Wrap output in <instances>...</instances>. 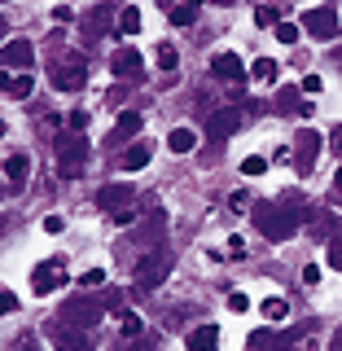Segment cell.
<instances>
[{
	"label": "cell",
	"mask_w": 342,
	"mask_h": 351,
	"mask_svg": "<svg viewBox=\"0 0 342 351\" xmlns=\"http://www.w3.org/2000/svg\"><path fill=\"white\" fill-rule=\"evenodd\" d=\"M14 312H18V294L0 290V316H14Z\"/></svg>",
	"instance_id": "cell-35"
},
{
	"label": "cell",
	"mask_w": 342,
	"mask_h": 351,
	"mask_svg": "<svg viewBox=\"0 0 342 351\" xmlns=\"http://www.w3.org/2000/svg\"><path fill=\"white\" fill-rule=\"evenodd\" d=\"M88 158H93V145H88L80 132H75V136H66L62 145H58V176H62V180H75V176H84Z\"/></svg>",
	"instance_id": "cell-4"
},
{
	"label": "cell",
	"mask_w": 342,
	"mask_h": 351,
	"mask_svg": "<svg viewBox=\"0 0 342 351\" xmlns=\"http://www.w3.org/2000/svg\"><path fill=\"white\" fill-rule=\"evenodd\" d=\"M211 71L219 75V80H228V84H241V80H246V66H241L237 53H215V58H211Z\"/></svg>",
	"instance_id": "cell-16"
},
{
	"label": "cell",
	"mask_w": 342,
	"mask_h": 351,
	"mask_svg": "<svg viewBox=\"0 0 342 351\" xmlns=\"http://www.w3.org/2000/svg\"><path fill=\"white\" fill-rule=\"evenodd\" d=\"M0 36H5V18H0Z\"/></svg>",
	"instance_id": "cell-52"
},
{
	"label": "cell",
	"mask_w": 342,
	"mask_h": 351,
	"mask_svg": "<svg viewBox=\"0 0 342 351\" xmlns=\"http://www.w3.org/2000/svg\"><path fill=\"white\" fill-rule=\"evenodd\" d=\"M299 31L303 27H294V22H277V40L281 44H294V40H299Z\"/></svg>",
	"instance_id": "cell-33"
},
{
	"label": "cell",
	"mask_w": 342,
	"mask_h": 351,
	"mask_svg": "<svg viewBox=\"0 0 342 351\" xmlns=\"http://www.w3.org/2000/svg\"><path fill=\"white\" fill-rule=\"evenodd\" d=\"M250 75H255L259 84H277V75H281V66L272 62V58H259L255 66H250Z\"/></svg>",
	"instance_id": "cell-23"
},
{
	"label": "cell",
	"mask_w": 342,
	"mask_h": 351,
	"mask_svg": "<svg viewBox=\"0 0 342 351\" xmlns=\"http://www.w3.org/2000/svg\"><path fill=\"white\" fill-rule=\"evenodd\" d=\"M101 303L110 307V312H114V307H119V303H123V294H119V290H106V299H101Z\"/></svg>",
	"instance_id": "cell-43"
},
{
	"label": "cell",
	"mask_w": 342,
	"mask_h": 351,
	"mask_svg": "<svg viewBox=\"0 0 342 351\" xmlns=\"http://www.w3.org/2000/svg\"><path fill=\"white\" fill-rule=\"evenodd\" d=\"M119 329H123V338H136L141 329H145V321H141L136 312H123V316H119Z\"/></svg>",
	"instance_id": "cell-27"
},
{
	"label": "cell",
	"mask_w": 342,
	"mask_h": 351,
	"mask_svg": "<svg viewBox=\"0 0 342 351\" xmlns=\"http://www.w3.org/2000/svg\"><path fill=\"white\" fill-rule=\"evenodd\" d=\"M299 224H303V211H290V206H272V202H263L259 211H255V228L268 241H285V237H294L299 233Z\"/></svg>",
	"instance_id": "cell-1"
},
{
	"label": "cell",
	"mask_w": 342,
	"mask_h": 351,
	"mask_svg": "<svg viewBox=\"0 0 342 351\" xmlns=\"http://www.w3.org/2000/svg\"><path fill=\"white\" fill-rule=\"evenodd\" d=\"M80 285H84V290H101V285H106V268H88L80 277Z\"/></svg>",
	"instance_id": "cell-31"
},
{
	"label": "cell",
	"mask_w": 342,
	"mask_h": 351,
	"mask_svg": "<svg viewBox=\"0 0 342 351\" xmlns=\"http://www.w3.org/2000/svg\"><path fill=\"white\" fill-rule=\"evenodd\" d=\"M246 307H250V299H246L241 290H233V294H228V312H246Z\"/></svg>",
	"instance_id": "cell-37"
},
{
	"label": "cell",
	"mask_w": 342,
	"mask_h": 351,
	"mask_svg": "<svg viewBox=\"0 0 342 351\" xmlns=\"http://www.w3.org/2000/svg\"><path fill=\"white\" fill-rule=\"evenodd\" d=\"M263 316H268L272 325H281L285 316H290V303H285L281 294H272V299H263Z\"/></svg>",
	"instance_id": "cell-22"
},
{
	"label": "cell",
	"mask_w": 342,
	"mask_h": 351,
	"mask_svg": "<svg viewBox=\"0 0 342 351\" xmlns=\"http://www.w3.org/2000/svg\"><path fill=\"white\" fill-rule=\"evenodd\" d=\"M316 281H321V263H307V268H303V285H316Z\"/></svg>",
	"instance_id": "cell-41"
},
{
	"label": "cell",
	"mask_w": 342,
	"mask_h": 351,
	"mask_svg": "<svg viewBox=\"0 0 342 351\" xmlns=\"http://www.w3.org/2000/svg\"><path fill=\"white\" fill-rule=\"evenodd\" d=\"M66 281V259L62 255H53V259H44L40 263V268L36 272H31V290H36L40 294V299H44V294H53V290H58V285Z\"/></svg>",
	"instance_id": "cell-7"
},
{
	"label": "cell",
	"mask_w": 342,
	"mask_h": 351,
	"mask_svg": "<svg viewBox=\"0 0 342 351\" xmlns=\"http://www.w3.org/2000/svg\"><path fill=\"white\" fill-rule=\"evenodd\" d=\"M215 5H233V0H215Z\"/></svg>",
	"instance_id": "cell-51"
},
{
	"label": "cell",
	"mask_w": 342,
	"mask_h": 351,
	"mask_svg": "<svg viewBox=\"0 0 342 351\" xmlns=\"http://www.w3.org/2000/svg\"><path fill=\"white\" fill-rule=\"evenodd\" d=\"M119 31H123V36H132V31H141V9H136V5H127L123 14H119Z\"/></svg>",
	"instance_id": "cell-26"
},
{
	"label": "cell",
	"mask_w": 342,
	"mask_h": 351,
	"mask_svg": "<svg viewBox=\"0 0 342 351\" xmlns=\"http://www.w3.org/2000/svg\"><path fill=\"white\" fill-rule=\"evenodd\" d=\"M31 58H36V49H31L27 40H5L0 44V66H9V71H14V66H31Z\"/></svg>",
	"instance_id": "cell-14"
},
{
	"label": "cell",
	"mask_w": 342,
	"mask_h": 351,
	"mask_svg": "<svg viewBox=\"0 0 342 351\" xmlns=\"http://www.w3.org/2000/svg\"><path fill=\"white\" fill-rule=\"evenodd\" d=\"M303 31H307L312 40H334V36H338V9H334V5L307 9V14H303Z\"/></svg>",
	"instance_id": "cell-6"
},
{
	"label": "cell",
	"mask_w": 342,
	"mask_h": 351,
	"mask_svg": "<svg viewBox=\"0 0 342 351\" xmlns=\"http://www.w3.org/2000/svg\"><path fill=\"white\" fill-rule=\"evenodd\" d=\"M27 171H31V158H27V154H9V158H5V176H9L14 184H18Z\"/></svg>",
	"instance_id": "cell-24"
},
{
	"label": "cell",
	"mask_w": 342,
	"mask_h": 351,
	"mask_svg": "<svg viewBox=\"0 0 342 351\" xmlns=\"http://www.w3.org/2000/svg\"><path fill=\"white\" fill-rule=\"evenodd\" d=\"M101 307L106 303H97V299H71V303H62V321L75 329H88L101 321Z\"/></svg>",
	"instance_id": "cell-8"
},
{
	"label": "cell",
	"mask_w": 342,
	"mask_h": 351,
	"mask_svg": "<svg viewBox=\"0 0 342 351\" xmlns=\"http://www.w3.org/2000/svg\"><path fill=\"white\" fill-rule=\"evenodd\" d=\"M158 66H162V71H167V75H171V71H175V66H180V53H175V49H171V44H158Z\"/></svg>",
	"instance_id": "cell-30"
},
{
	"label": "cell",
	"mask_w": 342,
	"mask_h": 351,
	"mask_svg": "<svg viewBox=\"0 0 342 351\" xmlns=\"http://www.w3.org/2000/svg\"><path fill=\"white\" fill-rule=\"evenodd\" d=\"M241 123V114H237V106H224V110H211V119H206V136L211 141H228L237 132Z\"/></svg>",
	"instance_id": "cell-11"
},
{
	"label": "cell",
	"mask_w": 342,
	"mask_h": 351,
	"mask_svg": "<svg viewBox=\"0 0 342 351\" xmlns=\"http://www.w3.org/2000/svg\"><path fill=\"white\" fill-rule=\"evenodd\" d=\"M329 263H334V268H342V241H334V246H329Z\"/></svg>",
	"instance_id": "cell-44"
},
{
	"label": "cell",
	"mask_w": 342,
	"mask_h": 351,
	"mask_svg": "<svg viewBox=\"0 0 342 351\" xmlns=\"http://www.w3.org/2000/svg\"><path fill=\"white\" fill-rule=\"evenodd\" d=\"M49 338H53L58 351H88V334L75 329V325H66V321H49Z\"/></svg>",
	"instance_id": "cell-10"
},
{
	"label": "cell",
	"mask_w": 342,
	"mask_h": 351,
	"mask_svg": "<svg viewBox=\"0 0 342 351\" xmlns=\"http://www.w3.org/2000/svg\"><path fill=\"white\" fill-rule=\"evenodd\" d=\"M44 233H62V215H49V219H44Z\"/></svg>",
	"instance_id": "cell-45"
},
{
	"label": "cell",
	"mask_w": 342,
	"mask_h": 351,
	"mask_svg": "<svg viewBox=\"0 0 342 351\" xmlns=\"http://www.w3.org/2000/svg\"><path fill=\"white\" fill-rule=\"evenodd\" d=\"M219 347V329L215 325H202L189 334V351H215Z\"/></svg>",
	"instance_id": "cell-18"
},
{
	"label": "cell",
	"mask_w": 342,
	"mask_h": 351,
	"mask_svg": "<svg viewBox=\"0 0 342 351\" xmlns=\"http://www.w3.org/2000/svg\"><path fill=\"white\" fill-rule=\"evenodd\" d=\"M141 132V114L136 110H127V114H119V123H114V132H110V141H127V136H136Z\"/></svg>",
	"instance_id": "cell-20"
},
{
	"label": "cell",
	"mask_w": 342,
	"mask_h": 351,
	"mask_svg": "<svg viewBox=\"0 0 342 351\" xmlns=\"http://www.w3.org/2000/svg\"><path fill=\"white\" fill-rule=\"evenodd\" d=\"M272 22H277V14H272L268 5H259L255 9V27H272Z\"/></svg>",
	"instance_id": "cell-38"
},
{
	"label": "cell",
	"mask_w": 342,
	"mask_h": 351,
	"mask_svg": "<svg viewBox=\"0 0 342 351\" xmlns=\"http://www.w3.org/2000/svg\"><path fill=\"white\" fill-rule=\"evenodd\" d=\"M334 189H342V167H338V171H334Z\"/></svg>",
	"instance_id": "cell-49"
},
{
	"label": "cell",
	"mask_w": 342,
	"mask_h": 351,
	"mask_svg": "<svg viewBox=\"0 0 342 351\" xmlns=\"http://www.w3.org/2000/svg\"><path fill=\"white\" fill-rule=\"evenodd\" d=\"M228 259H246V241L241 237H228V250H224Z\"/></svg>",
	"instance_id": "cell-36"
},
{
	"label": "cell",
	"mask_w": 342,
	"mask_h": 351,
	"mask_svg": "<svg viewBox=\"0 0 342 351\" xmlns=\"http://www.w3.org/2000/svg\"><path fill=\"white\" fill-rule=\"evenodd\" d=\"M106 18H110V9H101V14H93L84 22V31H88V40H101V31H106Z\"/></svg>",
	"instance_id": "cell-29"
},
{
	"label": "cell",
	"mask_w": 342,
	"mask_h": 351,
	"mask_svg": "<svg viewBox=\"0 0 342 351\" xmlns=\"http://www.w3.org/2000/svg\"><path fill=\"white\" fill-rule=\"evenodd\" d=\"M149 158H154V145H149V141H141V145H132V149L123 154V171H141Z\"/></svg>",
	"instance_id": "cell-19"
},
{
	"label": "cell",
	"mask_w": 342,
	"mask_h": 351,
	"mask_svg": "<svg viewBox=\"0 0 342 351\" xmlns=\"http://www.w3.org/2000/svg\"><path fill=\"white\" fill-rule=\"evenodd\" d=\"M114 224H119V228L136 224V211H132V206H123V211H114Z\"/></svg>",
	"instance_id": "cell-40"
},
{
	"label": "cell",
	"mask_w": 342,
	"mask_h": 351,
	"mask_svg": "<svg viewBox=\"0 0 342 351\" xmlns=\"http://www.w3.org/2000/svg\"><path fill=\"white\" fill-rule=\"evenodd\" d=\"M132 206V184H106V189H97V211H123Z\"/></svg>",
	"instance_id": "cell-13"
},
{
	"label": "cell",
	"mask_w": 342,
	"mask_h": 351,
	"mask_svg": "<svg viewBox=\"0 0 342 351\" xmlns=\"http://www.w3.org/2000/svg\"><path fill=\"white\" fill-rule=\"evenodd\" d=\"M66 123H71V132H84L88 123H93V114H88V110H71V119H66Z\"/></svg>",
	"instance_id": "cell-34"
},
{
	"label": "cell",
	"mask_w": 342,
	"mask_h": 351,
	"mask_svg": "<svg viewBox=\"0 0 342 351\" xmlns=\"http://www.w3.org/2000/svg\"><path fill=\"white\" fill-rule=\"evenodd\" d=\"M290 343H299V334H272V329H255L250 334V351H281V347H290Z\"/></svg>",
	"instance_id": "cell-17"
},
{
	"label": "cell",
	"mask_w": 342,
	"mask_h": 351,
	"mask_svg": "<svg viewBox=\"0 0 342 351\" xmlns=\"http://www.w3.org/2000/svg\"><path fill=\"white\" fill-rule=\"evenodd\" d=\"M162 233H167V211H149L136 228H132V241L149 250V246H162Z\"/></svg>",
	"instance_id": "cell-9"
},
{
	"label": "cell",
	"mask_w": 342,
	"mask_h": 351,
	"mask_svg": "<svg viewBox=\"0 0 342 351\" xmlns=\"http://www.w3.org/2000/svg\"><path fill=\"white\" fill-rule=\"evenodd\" d=\"M110 71H114L119 80H132V84L145 80V71H141V53H136V49H114V58H110Z\"/></svg>",
	"instance_id": "cell-12"
},
{
	"label": "cell",
	"mask_w": 342,
	"mask_h": 351,
	"mask_svg": "<svg viewBox=\"0 0 342 351\" xmlns=\"http://www.w3.org/2000/svg\"><path fill=\"white\" fill-rule=\"evenodd\" d=\"M167 18H171V27H193V22H197V0L171 5V9H167Z\"/></svg>",
	"instance_id": "cell-21"
},
{
	"label": "cell",
	"mask_w": 342,
	"mask_h": 351,
	"mask_svg": "<svg viewBox=\"0 0 342 351\" xmlns=\"http://www.w3.org/2000/svg\"><path fill=\"white\" fill-rule=\"evenodd\" d=\"M18 351H40V347H36V338H18Z\"/></svg>",
	"instance_id": "cell-47"
},
{
	"label": "cell",
	"mask_w": 342,
	"mask_h": 351,
	"mask_svg": "<svg viewBox=\"0 0 342 351\" xmlns=\"http://www.w3.org/2000/svg\"><path fill=\"white\" fill-rule=\"evenodd\" d=\"M75 14H71V9H66V5H58V9H53V22H71Z\"/></svg>",
	"instance_id": "cell-46"
},
{
	"label": "cell",
	"mask_w": 342,
	"mask_h": 351,
	"mask_svg": "<svg viewBox=\"0 0 342 351\" xmlns=\"http://www.w3.org/2000/svg\"><path fill=\"white\" fill-rule=\"evenodd\" d=\"M0 136H5V123H0Z\"/></svg>",
	"instance_id": "cell-53"
},
{
	"label": "cell",
	"mask_w": 342,
	"mask_h": 351,
	"mask_svg": "<svg viewBox=\"0 0 342 351\" xmlns=\"http://www.w3.org/2000/svg\"><path fill=\"white\" fill-rule=\"evenodd\" d=\"M321 88H325V84H321V75H303V93H307V97H316Z\"/></svg>",
	"instance_id": "cell-39"
},
{
	"label": "cell",
	"mask_w": 342,
	"mask_h": 351,
	"mask_svg": "<svg viewBox=\"0 0 342 351\" xmlns=\"http://www.w3.org/2000/svg\"><path fill=\"white\" fill-rule=\"evenodd\" d=\"M49 80H53V88H62V93H80V88L88 84V66H84L80 53H58Z\"/></svg>",
	"instance_id": "cell-3"
},
{
	"label": "cell",
	"mask_w": 342,
	"mask_h": 351,
	"mask_svg": "<svg viewBox=\"0 0 342 351\" xmlns=\"http://www.w3.org/2000/svg\"><path fill=\"white\" fill-rule=\"evenodd\" d=\"M334 351H342V329H338V334H334Z\"/></svg>",
	"instance_id": "cell-50"
},
{
	"label": "cell",
	"mask_w": 342,
	"mask_h": 351,
	"mask_svg": "<svg viewBox=\"0 0 342 351\" xmlns=\"http://www.w3.org/2000/svg\"><path fill=\"white\" fill-rule=\"evenodd\" d=\"M228 206H233V211H237V206H250V193H246V189H237L233 197H228Z\"/></svg>",
	"instance_id": "cell-42"
},
{
	"label": "cell",
	"mask_w": 342,
	"mask_h": 351,
	"mask_svg": "<svg viewBox=\"0 0 342 351\" xmlns=\"http://www.w3.org/2000/svg\"><path fill=\"white\" fill-rule=\"evenodd\" d=\"M263 171H268V162H263L259 154H250V158L241 162V176H263Z\"/></svg>",
	"instance_id": "cell-32"
},
{
	"label": "cell",
	"mask_w": 342,
	"mask_h": 351,
	"mask_svg": "<svg viewBox=\"0 0 342 351\" xmlns=\"http://www.w3.org/2000/svg\"><path fill=\"white\" fill-rule=\"evenodd\" d=\"M167 272H171L167 241H162V246H149L145 255L136 259V285H141V290H158V281H167Z\"/></svg>",
	"instance_id": "cell-2"
},
{
	"label": "cell",
	"mask_w": 342,
	"mask_h": 351,
	"mask_svg": "<svg viewBox=\"0 0 342 351\" xmlns=\"http://www.w3.org/2000/svg\"><path fill=\"white\" fill-rule=\"evenodd\" d=\"M321 149H325V136H321V132H312V128L299 132V136H294V171L307 176V171L316 167V158H321Z\"/></svg>",
	"instance_id": "cell-5"
},
{
	"label": "cell",
	"mask_w": 342,
	"mask_h": 351,
	"mask_svg": "<svg viewBox=\"0 0 342 351\" xmlns=\"http://www.w3.org/2000/svg\"><path fill=\"white\" fill-rule=\"evenodd\" d=\"M0 88H5L9 97H18V101H27V97L36 93V80H31L27 71H0Z\"/></svg>",
	"instance_id": "cell-15"
},
{
	"label": "cell",
	"mask_w": 342,
	"mask_h": 351,
	"mask_svg": "<svg viewBox=\"0 0 342 351\" xmlns=\"http://www.w3.org/2000/svg\"><path fill=\"white\" fill-rule=\"evenodd\" d=\"M193 141H197V136H193L189 128H175L171 136H167V149H171V154H189V149H193Z\"/></svg>",
	"instance_id": "cell-25"
},
{
	"label": "cell",
	"mask_w": 342,
	"mask_h": 351,
	"mask_svg": "<svg viewBox=\"0 0 342 351\" xmlns=\"http://www.w3.org/2000/svg\"><path fill=\"white\" fill-rule=\"evenodd\" d=\"M299 351H321V347H316V343H312V338H307V343H299Z\"/></svg>",
	"instance_id": "cell-48"
},
{
	"label": "cell",
	"mask_w": 342,
	"mask_h": 351,
	"mask_svg": "<svg viewBox=\"0 0 342 351\" xmlns=\"http://www.w3.org/2000/svg\"><path fill=\"white\" fill-rule=\"evenodd\" d=\"M277 110H285V114H303V106H299V93H294V88H285V93L277 97Z\"/></svg>",
	"instance_id": "cell-28"
}]
</instances>
